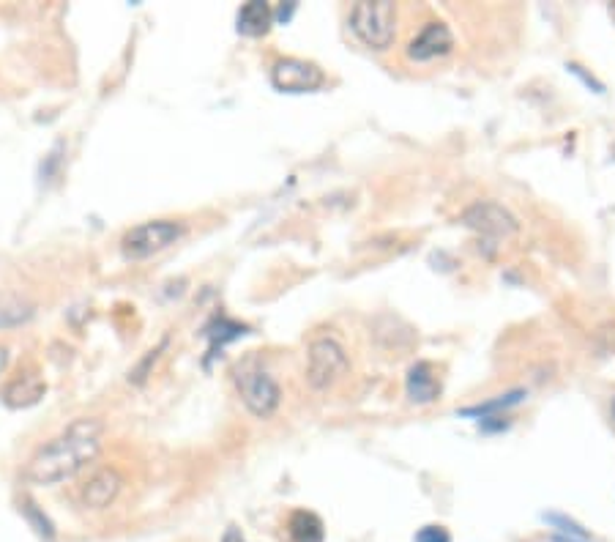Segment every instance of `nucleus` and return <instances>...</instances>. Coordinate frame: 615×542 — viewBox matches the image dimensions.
Returning <instances> with one entry per match:
<instances>
[{"mask_svg": "<svg viewBox=\"0 0 615 542\" xmlns=\"http://www.w3.org/2000/svg\"><path fill=\"white\" fill-rule=\"evenodd\" d=\"M104 425L93 417L74 419L72 425L50 438L44 447L33 452V458L25 466V480L31 485H58L63 480H72L88 463L96 460L102 449Z\"/></svg>", "mask_w": 615, "mask_h": 542, "instance_id": "nucleus-1", "label": "nucleus"}, {"mask_svg": "<svg viewBox=\"0 0 615 542\" xmlns=\"http://www.w3.org/2000/svg\"><path fill=\"white\" fill-rule=\"evenodd\" d=\"M350 31L369 50H389L397 33V6L389 0H361L350 9Z\"/></svg>", "mask_w": 615, "mask_h": 542, "instance_id": "nucleus-2", "label": "nucleus"}, {"mask_svg": "<svg viewBox=\"0 0 615 542\" xmlns=\"http://www.w3.org/2000/svg\"><path fill=\"white\" fill-rule=\"evenodd\" d=\"M236 386L238 395L244 400V406L249 408V414H255L257 419H268L279 408L282 400V389L274 378L268 376L263 367H257L255 362H246L236 370Z\"/></svg>", "mask_w": 615, "mask_h": 542, "instance_id": "nucleus-3", "label": "nucleus"}, {"mask_svg": "<svg viewBox=\"0 0 615 542\" xmlns=\"http://www.w3.org/2000/svg\"><path fill=\"white\" fill-rule=\"evenodd\" d=\"M184 236V225L170 222V219H156V222H143L132 228L121 239V250L129 261H145L156 252L173 247L175 241Z\"/></svg>", "mask_w": 615, "mask_h": 542, "instance_id": "nucleus-4", "label": "nucleus"}, {"mask_svg": "<svg viewBox=\"0 0 615 542\" xmlns=\"http://www.w3.org/2000/svg\"><path fill=\"white\" fill-rule=\"evenodd\" d=\"M348 354L334 337H318L309 343L307 351V381L312 389H328L348 373Z\"/></svg>", "mask_w": 615, "mask_h": 542, "instance_id": "nucleus-5", "label": "nucleus"}, {"mask_svg": "<svg viewBox=\"0 0 615 542\" xmlns=\"http://www.w3.org/2000/svg\"><path fill=\"white\" fill-rule=\"evenodd\" d=\"M465 228L476 230L487 241H506L517 233V219L509 209H503L501 203H473L471 209L462 211Z\"/></svg>", "mask_w": 615, "mask_h": 542, "instance_id": "nucleus-6", "label": "nucleus"}, {"mask_svg": "<svg viewBox=\"0 0 615 542\" xmlns=\"http://www.w3.org/2000/svg\"><path fill=\"white\" fill-rule=\"evenodd\" d=\"M271 83L282 94H309V91L323 88L326 74L315 63L301 61V58H282L271 69Z\"/></svg>", "mask_w": 615, "mask_h": 542, "instance_id": "nucleus-7", "label": "nucleus"}, {"mask_svg": "<svg viewBox=\"0 0 615 542\" xmlns=\"http://www.w3.org/2000/svg\"><path fill=\"white\" fill-rule=\"evenodd\" d=\"M451 47H454V36H451L449 25L446 22H427L408 42V58L416 63L435 61V58L449 55Z\"/></svg>", "mask_w": 615, "mask_h": 542, "instance_id": "nucleus-8", "label": "nucleus"}, {"mask_svg": "<svg viewBox=\"0 0 615 542\" xmlns=\"http://www.w3.org/2000/svg\"><path fill=\"white\" fill-rule=\"evenodd\" d=\"M123 477L115 469H99L91 480L82 485V504L91 510H104L110 507L118 493H121Z\"/></svg>", "mask_w": 615, "mask_h": 542, "instance_id": "nucleus-9", "label": "nucleus"}, {"mask_svg": "<svg viewBox=\"0 0 615 542\" xmlns=\"http://www.w3.org/2000/svg\"><path fill=\"white\" fill-rule=\"evenodd\" d=\"M44 392H47V384L41 381L39 373H20L3 386V403L9 408L36 406Z\"/></svg>", "mask_w": 615, "mask_h": 542, "instance_id": "nucleus-10", "label": "nucleus"}, {"mask_svg": "<svg viewBox=\"0 0 615 542\" xmlns=\"http://www.w3.org/2000/svg\"><path fill=\"white\" fill-rule=\"evenodd\" d=\"M405 389H408V397L413 403H432L435 397L441 395V378H438L430 362H416L408 370Z\"/></svg>", "mask_w": 615, "mask_h": 542, "instance_id": "nucleus-11", "label": "nucleus"}, {"mask_svg": "<svg viewBox=\"0 0 615 542\" xmlns=\"http://www.w3.org/2000/svg\"><path fill=\"white\" fill-rule=\"evenodd\" d=\"M271 25H274V11L263 0H252L238 11V33L244 36H266Z\"/></svg>", "mask_w": 615, "mask_h": 542, "instance_id": "nucleus-12", "label": "nucleus"}, {"mask_svg": "<svg viewBox=\"0 0 615 542\" xmlns=\"http://www.w3.org/2000/svg\"><path fill=\"white\" fill-rule=\"evenodd\" d=\"M290 540L293 542H323L326 537V529H323V521H320L315 512L296 510L290 515Z\"/></svg>", "mask_w": 615, "mask_h": 542, "instance_id": "nucleus-13", "label": "nucleus"}, {"mask_svg": "<svg viewBox=\"0 0 615 542\" xmlns=\"http://www.w3.org/2000/svg\"><path fill=\"white\" fill-rule=\"evenodd\" d=\"M33 315V304L14 293H0V329L25 324Z\"/></svg>", "mask_w": 615, "mask_h": 542, "instance_id": "nucleus-14", "label": "nucleus"}, {"mask_svg": "<svg viewBox=\"0 0 615 542\" xmlns=\"http://www.w3.org/2000/svg\"><path fill=\"white\" fill-rule=\"evenodd\" d=\"M544 521L555 529L553 537L555 542H594L591 540V534L585 532L580 523L572 521V518H566V515H555V512H550V515H544Z\"/></svg>", "mask_w": 615, "mask_h": 542, "instance_id": "nucleus-15", "label": "nucleus"}, {"mask_svg": "<svg viewBox=\"0 0 615 542\" xmlns=\"http://www.w3.org/2000/svg\"><path fill=\"white\" fill-rule=\"evenodd\" d=\"M205 334L211 337V354H216V348L222 351V345L241 337V334H244V326L233 324V321H225V318H216L214 324L205 329Z\"/></svg>", "mask_w": 615, "mask_h": 542, "instance_id": "nucleus-16", "label": "nucleus"}, {"mask_svg": "<svg viewBox=\"0 0 615 542\" xmlns=\"http://www.w3.org/2000/svg\"><path fill=\"white\" fill-rule=\"evenodd\" d=\"M523 400V392H512V395H503L498 397V400H490V403H484V406H476V408H465L462 414H471V417H490V414H495V411H503V408L509 406H517Z\"/></svg>", "mask_w": 615, "mask_h": 542, "instance_id": "nucleus-17", "label": "nucleus"}, {"mask_svg": "<svg viewBox=\"0 0 615 542\" xmlns=\"http://www.w3.org/2000/svg\"><path fill=\"white\" fill-rule=\"evenodd\" d=\"M416 542H451V534L443 526H424L416 534Z\"/></svg>", "mask_w": 615, "mask_h": 542, "instance_id": "nucleus-18", "label": "nucleus"}, {"mask_svg": "<svg viewBox=\"0 0 615 542\" xmlns=\"http://www.w3.org/2000/svg\"><path fill=\"white\" fill-rule=\"evenodd\" d=\"M25 512H28V518H31V523L36 526V532L41 534V537H47V540H52V526L50 521L44 518V515H39L36 512V507L33 504H25Z\"/></svg>", "mask_w": 615, "mask_h": 542, "instance_id": "nucleus-19", "label": "nucleus"}, {"mask_svg": "<svg viewBox=\"0 0 615 542\" xmlns=\"http://www.w3.org/2000/svg\"><path fill=\"white\" fill-rule=\"evenodd\" d=\"M222 542H246V537L238 532L236 526H230V529L225 532V537H222Z\"/></svg>", "mask_w": 615, "mask_h": 542, "instance_id": "nucleus-20", "label": "nucleus"}, {"mask_svg": "<svg viewBox=\"0 0 615 542\" xmlns=\"http://www.w3.org/2000/svg\"><path fill=\"white\" fill-rule=\"evenodd\" d=\"M6 365H9V351H6V348L0 345V373L6 370Z\"/></svg>", "mask_w": 615, "mask_h": 542, "instance_id": "nucleus-21", "label": "nucleus"}, {"mask_svg": "<svg viewBox=\"0 0 615 542\" xmlns=\"http://www.w3.org/2000/svg\"><path fill=\"white\" fill-rule=\"evenodd\" d=\"M610 411H613V419H615V397H613V406H610Z\"/></svg>", "mask_w": 615, "mask_h": 542, "instance_id": "nucleus-22", "label": "nucleus"}]
</instances>
